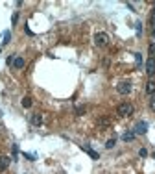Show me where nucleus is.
Returning a JSON list of instances; mask_svg holds the SVG:
<instances>
[{"instance_id":"obj_4","label":"nucleus","mask_w":155,"mask_h":174,"mask_svg":"<svg viewBox=\"0 0 155 174\" xmlns=\"http://www.w3.org/2000/svg\"><path fill=\"white\" fill-rule=\"evenodd\" d=\"M146 74L148 76H153L155 74V59L153 58H150L146 61Z\"/></svg>"},{"instance_id":"obj_2","label":"nucleus","mask_w":155,"mask_h":174,"mask_svg":"<svg viewBox=\"0 0 155 174\" xmlns=\"http://www.w3.org/2000/svg\"><path fill=\"white\" fill-rule=\"evenodd\" d=\"M94 43L98 45V46H105L109 43V35L105 32H98L96 35H94Z\"/></svg>"},{"instance_id":"obj_6","label":"nucleus","mask_w":155,"mask_h":174,"mask_svg":"<svg viewBox=\"0 0 155 174\" xmlns=\"http://www.w3.org/2000/svg\"><path fill=\"white\" fill-rule=\"evenodd\" d=\"M9 161L11 159L8 157V156H0V170H6L9 167Z\"/></svg>"},{"instance_id":"obj_14","label":"nucleus","mask_w":155,"mask_h":174,"mask_svg":"<svg viewBox=\"0 0 155 174\" xmlns=\"http://www.w3.org/2000/svg\"><path fill=\"white\" fill-rule=\"evenodd\" d=\"M2 39H4V41H2V45H8V43H9V39H11V33H9V32H4Z\"/></svg>"},{"instance_id":"obj_12","label":"nucleus","mask_w":155,"mask_h":174,"mask_svg":"<svg viewBox=\"0 0 155 174\" xmlns=\"http://www.w3.org/2000/svg\"><path fill=\"white\" fill-rule=\"evenodd\" d=\"M115 144H116V139L115 137H111V139H107V143H105V148H113V147H115Z\"/></svg>"},{"instance_id":"obj_17","label":"nucleus","mask_w":155,"mask_h":174,"mask_svg":"<svg viewBox=\"0 0 155 174\" xmlns=\"http://www.w3.org/2000/svg\"><path fill=\"white\" fill-rule=\"evenodd\" d=\"M135 61H137V67H140V65H142V56L135 54Z\"/></svg>"},{"instance_id":"obj_22","label":"nucleus","mask_w":155,"mask_h":174,"mask_svg":"<svg viewBox=\"0 0 155 174\" xmlns=\"http://www.w3.org/2000/svg\"><path fill=\"white\" fill-rule=\"evenodd\" d=\"M153 39H155V30H153Z\"/></svg>"},{"instance_id":"obj_15","label":"nucleus","mask_w":155,"mask_h":174,"mask_svg":"<svg viewBox=\"0 0 155 174\" xmlns=\"http://www.w3.org/2000/svg\"><path fill=\"white\" fill-rule=\"evenodd\" d=\"M32 106V98H30V96H24V98H22V108H30Z\"/></svg>"},{"instance_id":"obj_23","label":"nucleus","mask_w":155,"mask_h":174,"mask_svg":"<svg viewBox=\"0 0 155 174\" xmlns=\"http://www.w3.org/2000/svg\"><path fill=\"white\" fill-rule=\"evenodd\" d=\"M153 159H155V154H153Z\"/></svg>"},{"instance_id":"obj_3","label":"nucleus","mask_w":155,"mask_h":174,"mask_svg":"<svg viewBox=\"0 0 155 174\" xmlns=\"http://www.w3.org/2000/svg\"><path fill=\"white\" fill-rule=\"evenodd\" d=\"M116 91L120 93V95H129V93H131V83H129V82L118 83V85H116Z\"/></svg>"},{"instance_id":"obj_7","label":"nucleus","mask_w":155,"mask_h":174,"mask_svg":"<svg viewBox=\"0 0 155 174\" xmlns=\"http://www.w3.org/2000/svg\"><path fill=\"white\" fill-rule=\"evenodd\" d=\"M32 124H33V126H41V124H43V115L35 113V115L32 117Z\"/></svg>"},{"instance_id":"obj_9","label":"nucleus","mask_w":155,"mask_h":174,"mask_svg":"<svg viewBox=\"0 0 155 174\" xmlns=\"http://www.w3.org/2000/svg\"><path fill=\"white\" fill-rule=\"evenodd\" d=\"M146 93L148 95H155V82L153 80H150V82L146 83Z\"/></svg>"},{"instance_id":"obj_13","label":"nucleus","mask_w":155,"mask_h":174,"mask_svg":"<svg viewBox=\"0 0 155 174\" xmlns=\"http://www.w3.org/2000/svg\"><path fill=\"white\" fill-rule=\"evenodd\" d=\"M148 54H150V58L155 59V43H151L150 46H148Z\"/></svg>"},{"instance_id":"obj_1","label":"nucleus","mask_w":155,"mask_h":174,"mask_svg":"<svg viewBox=\"0 0 155 174\" xmlns=\"http://www.w3.org/2000/svg\"><path fill=\"white\" fill-rule=\"evenodd\" d=\"M133 111H135L133 104H129V102H124V104H120V106H118L116 113L120 115V117H129V115H133Z\"/></svg>"},{"instance_id":"obj_19","label":"nucleus","mask_w":155,"mask_h":174,"mask_svg":"<svg viewBox=\"0 0 155 174\" xmlns=\"http://www.w3.org/2000/svg\"><path fill=\"white\" fill-rule=\"evenodd\" d=\"M150 108L155 111V95H151V98H150Z\"/></svg>"},{"instance_id":"obj_18","label":"nucleus","mask_w":155,"mask_h":174,"mask_svg":"<svg viewBox=\"0 0 155 174\" xmlns=\"http://www.w3.org/2000/svg\"><path fill=\"white\" fill-rule=\"evenodd\" d=\"M150 24L153 26V30H155V9L151 11V17H150Z\"/></svg>"},{"instance_id":"obj_8","label":"nucleus","mask_w":155,"mask_h":174,"mask_svg":"<svg viewBox=\"0 0 155 174\" xmlns=\"http://www.w3.org/2000/svg\"><path fill=\"white\" fill-rule=\"evenodd\" d=\"M83 150H85V152H87V154H89L90 157H93V159H98V157H100V156H98V154H96V152H94L93 148H90V147H89V144H83Z\"/></svg>"},{"instance_id":"obj_5","label":"nucleus","mask_w":155,"mask_h":174,"mask_svg":"<svg viewBox=\"0 0 155 174\" xmlns=\"http://www.w3.org/2000/svg\"><path fill=\"white\" fill-rule=\"evenodd\" d=\"M148 131V122L146 121H140V122H137V126H135V134H146Z\"/></svg>"},{"instance_id":"obj_20","label":"nucleus","mask_w":155,"mask_h":174,"mask_svg":"<svg viewBox=\"0 0 155 174\" xmlns=\"http://www.w3.org/2000/svg\"><path fill=\"white\" fill-rule=\"evenodd\" d=\"M76 113H78V115H83V113H85V106H80V108L76 109Z\"/></svg>"},{"instance_id":"obj_10","label":"nucleus","mask_w":155,"mask_h":174,"mask_svg":"<svg viewBox=\"0 0 155 174\" xmlns=\"http://www.w3.org/2000/svg\"><path fill=\"white\" fill-rule=\"evenodd\" d=\"M135 135H137L135 131H126V134L122 135V139H124L126 143H129V141H133V139H135Z\"/></svg>"},{"instance_id":"obj_21","label":"nucleus","mask_w":155,"mask_h":174,"mask_svg":"<svg viewBox=\"0 0 155 174\" xmlns=\"http://www.w3.org/2000/svg\"><path fill=\"white\" fill-rule=\"evenodd\" d=\"M138 156H140V157H146V156H148L146 148H140V150H138Z\"/></svg>"},{"instance_id":"obj_11","label":"nucleus","mask_w":155,"mask_h":174,"mask_svg":"<svg viewBox=\"0 0 155 174\" xmlns=\"http://www.w3.org/2000/svg\"><path fill=\"white\" fill-rule=\"evenodd\" d=\"M13 67H15V69H22L24 67V59L22 58H15V59H13Z\"/></svg>"},{"instance_id":"obj_16","label":"nucleus","mask_w":155,"mask_h":174,"mask_svg":"<svg viewBox=\"0 0 155 174\" xmlns=\"http://www.w3.org/2000/svg\"><path fill=\"white\" fill-rule=\"evenodd\" d=\"M98 126H102V128L109 126V119H100V121H98Z\"/></svg>"}]
</instances>
